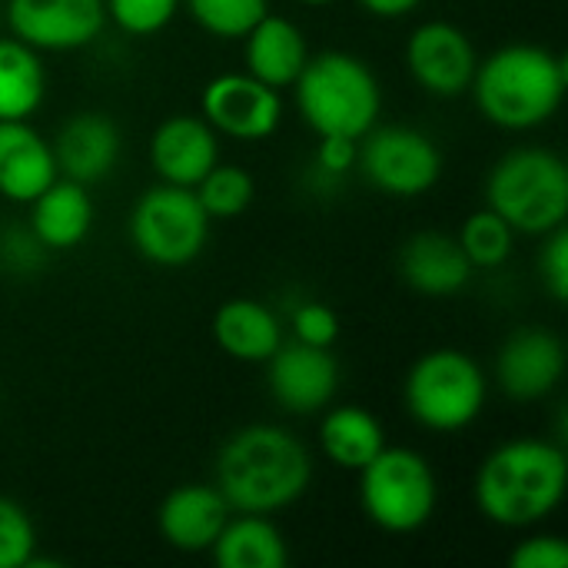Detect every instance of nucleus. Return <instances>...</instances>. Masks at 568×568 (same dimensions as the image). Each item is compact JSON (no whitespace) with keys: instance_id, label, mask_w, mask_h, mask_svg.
Listing matches in <instances>:
<instances>
[{"instance_id":"nucleus-1","label":"nucleus","mask_w":568,"mask_h":568,"mask_svg":"<svg viewBox=\"0 0 568 568\" xmlns=\"http://www.w3.org/2000/svg\"><path fill=\"white\" fill-rule=\"evenodd\" d=\"M313 483V456L283 426L253 423L236 429L216 453V489L233 513L273 516L290 509Z\"/></svg>"},{"instance_id":"nucleus-2","label":"nucleus","mask_w":568,"mask_h":568,"mask_svg":"<svg viewBox=\"0 0 568 568\" xmlns=\"http://www.w3.org/2000/svg\"><path fill=\"white\" fill-rule=\"evenodd\" d=\"M566 449L549 439H509L496 446L473 483V499L483 519L499 529H536L566 499Z\"/></svg>"},{"instance_id":"nucleus-3","label":"nucleus","mask_w":568,"mask_h":568,"mask_svg":"<svg viewBox=\"0 0 568 568\" xmlns=\"http://www.w3.org/2000/svg\"><path fill=\"white\" fill-rule=\"evenodd\" d=\"M566 60L539 43H506L476 63L469 93L499 130L526 133L549 123L566 97Z\"/></svg>"},{"instance_id":"nucleus-4","label":"nucleus","mask_w":568,"mask_h":568,"mask_svg":"<svg viewBox=\"0 0 568 568\" xmlns=\"http://www.w3.org/2000/svg\"><path fill=\"white\" fill-rule=\"evenodd\" d=\"M296 110L316 136L359 140L379 123L383 87L373 67L346 50L310 53L303 73L293 83Z\"/></svg>"},{"instance_id":"nucleus-5","label":"nucleus","mask_w":568,"mask_h":568,"mask_svg":"<svg viewBox=\"0 0 568 568\" xmlns=\"http://www.w3.org/2000/svg\"><path fill=\"white\" fill-rule=\"evenodd\" d=\"M486 206L499 213L516 236H546L566 226V160L546 146H516L496 160L486 180Z\"/></svg>"},{"instance_id":"nucleus-6","label":"nucleus","mask_w":568,"mask_h":568,"mask_svg":"<svg viewBox=\"0 0 568 568\" xmlns=\"http://www.w3.org/2000/svg\"><path fill=\"white\" fill-rule=\"evenodd\" d=\"M489 396V379L483 366L453 346L423 353L403 383V403L406 413L433 433H459L469 429Z\"/></svg>"},{"instance_id":"nucleus-7","label":"nucleus","mask_w":568,"mask_h":568,"mask_svg":"<svg viewBox=\"0 0 568 568\" xmlns=\"http://www.w3.org/2000/svg\"><path fill=\"white\" fill-rule=\"evenodd\" d=\"M359 506L366 519L389 536H413L433 523L439 483L429 459L406 446H383L359 469Z\"/></svg>"},{"instance_id":"nucleus-8","label":"nucleus","mask_w":568,"mask_h":568,"mask_svg":"<svg viewBox=\"0 0 568 568\" xmlns=\"http://www.w3.org/2000/svg\"><path fill=\"white\" fill-rule=\"evenodd\" d=\"M210 216L190 186L156 183L146 190L130 213V243L153 266H186L210 240Z\"/></svg>"},{"instance_id":"nucleus-9","label":"nucleus","mask_w":568,"mask_h":568,"mask_svg":"<svg viewBox=\"0 0 568 568\" xmlns=\"http://www.w3.org/2000/svg\"><path fill=\"white\" fill-rule=\"evenodd\" d=\"M356 166L366 183L396 200H416L429 193L443 176V150L439 143L403 123H376L359 136Z\"/></svg>"},{"instance_id":"nucleus-10","label":"nucleus","mask_w":568,"mask_h":568,"mask_svg":"<svg viewBox=\"0 0 568 568\" xmlns=\"http://www.w3.org/2000/svg\"><path fill=\"white\" fill-rule=\"evenodd\" d=\"M10 33L37 53H70L90 47L103 27V0H7Z\"/></svg>"},{"instance_id":"nucleus-11","label":"nucleus","mask_w":568,"mask_h":568,"mask_svg":"<svg viewBox=\"0 0 568 568\" xmlns=\"http://www.w3.org/2000/svg\"><path fill=\"white\" fill-rule=\"evenodd\" d=\"M203 120L216 130V136L256 143L280 130L283 100L280 90L266 87L263 80L243 73H220L206 83L200 100Z\"/></svg>"},{"instance_id":"nucleus-12","label":"nucleus","mask_w":568,"mask_h":568,"mask_svg":"<svg viewBox=\"0 0 568 568\" xmlns=\"http://www.w3.org/2000/svg\"><path fill=\"white\" fill-rule=\"evenodd\" d=\"M406 70L433 97H463L473 83L479 53L469 33L449 20H426L406 40Z\"/></svg>"},{"instance_id":"nucleus-13","label":"nucleus","mask_w":568,"mask_h":568,"mask_svg":"<svg viewBox=\"0 0 568 568\" xmlns=\"http://www.w3.org/2000/svg\"><path fill=\"white\" fill-rule=\"evenodd\" d=\"M270 396L293 416L323 413L339 389V363L326 346H306L300 339L280 343L263 363Z\"/></svg>"},{"instance_id":"nucleus-14","label":"nucleus","mask_w":568,"mask_h":568,"mask_svg":"<svg viewBox=\"0 0 568 568\" xmlns=\"http://www.w3.org/2000/svg\"><path fill=\"white\" fill-rule=\"evenodd\" d=\"M566 376V346L556 333L529 326L513 333L496 356V383L516 403L546 399Z\"/></svg>"},{"instance_id":"nucleus-15","label":"nucleus","mask_w":568,"mask_h":568,"mask_svg":"<svg viewBox=\"0 0 568 568\" xmlns=\"http://www.w3.org/2000/svg\"><path fill=\"white\" fill-rule=\"evenodd\" d=\"M220 163V136L216 130L193 113L166 116L150 136V166L160 183L196 186Z\"/></svg>"},{"instance_id":"nucleus-16","label":"nucleus","mask_w":568,"mask_h":568,"mask_svg":"<svg viewBox=\"0 0 568 568\" xmlns=\"http://www.w3.org/2000/svg\"><path fill=\"white\" fill-rule=\"evenodd\" d=\"M57 173L67 180H77L83 186H93L113 173L123 153V133L106 113H73L50 143Z\"/></svg>"},{"instance_id":"nucleus-17","label":"nucleus","mask_w":568,"mask_h":568,"mask_svg":"<svg viewBox=\"0 0 568 568\" xmlns=\"http://www.w3.org/2000/svg\"><path fill=\"white\" fill-rule=\"evenodd\" d=\"M230 516L233 509L216 486L186 483V486H176L160 503L156 529L170 549L196 556V552H210V546L216 542Z\"/></svg>"},{"instance_id":"nucleus-18","label":"nucleus","mask_w":568,"mask_h":568,"mask_svg":"<svg viewBox=\"0 0 568 568\" xmlns=\"http://www.w3.org/2000/svg\"><path fill=\"white\" fill-rule=\"evenodd\" d=\"M57 176L50 140L27 120H0V196L27 206Z\"/></svg>"},{"instance_id":"nucleus-19","label":"nucleus","mask_w":568,"mask_h":568,"mask_svg":"<svg viewBox=\"0 0 568 568\" xmlns=\"http://www.w3.org/2000/svg\"><path fill=\"white\" fill-rule=\"evenodd\" d=\"M310 60V47L303 30L280 13H266L246 37H243V63L246 73L263 80L273 90H286L296 83Z\"/></svg>"},{"instance_id":"nucleus-20","label":"nucleus","mask_w":568,"mask_h":568,"mask_svg":"<svg viewBox=\"0 0 568 568\" xmlns=\"http://www.w3.org/2000/svg\"><path fill=\"white\" fill-rule=\"evenodd\" d=\"M30 233L43 250H73L93 230L90 190L77 180L57 176L30 203Z\"/></svg>"},{"instance_id":"nucleus-21","label":"nucleus","mask_w":568,"mask_h":568,"mask_svg":"<svg viewBox=\"0 0 568 568\" xmlns=\"http://www.w3.org/2000/svg\"><path fill=\"white\" fill-rule=\"evenodd\" d=\"M399 276L423 296H453L473 280V266L456 236L426 230L403 243Z\"/></svg>"},{"instance_id":"nucleus-22","label":"nucleus","mask_w":568,"mask_h":568,"mask_svg":"<svg viewBox=\"0 0 568 568\" xmlns=\"http://www.w3.org/2000/svg\"><path fill=\"white\" fill-rule=\"evenodd\" d=\"M213 339L236 363H266L283 343V323L266 303L236 296L213 313Z\"/></svg>"},{"instance_id":"nucleus-23","label":"nucleus","mask_w":568,"mask_h":568,"mask_svg":"<svg viewBox=\"0 0 568 568\" xmlns=\"http://www.w3.org/2000/svg\"><path fill=\"white\" fill-rule=\"evenodd\" d=\"M210 556L220 568L290 566V546H286L283 532L266 516H250V513L226 519L223 532L210 546Z\"/></svg>"},{"instance_id":"nucleus-24","label":"nucleus","mask_w":568,"mask_h":568,"mask_svg":"<svg viewBox=\"0 0 568 568\" xmlns=\"http://www.w3.org/2000/svg\"><path fill=\"white\" fill-rule=\"evenodd\" d=\"M386 446L383 423L363 406H336L320 423L323 456L346 473H359Z\"/></svg>"},{"instance_id":"nucleus-25","label":"nucleus","mask_w":568,"mask_h":568,"mask_svg":"<svg viewBox=\"0 0 568 568\" xmlns=\"http://www.w3.org/2000/svg\"><path fill=\"white\" fill-rule=\"evenodd\" d=\"M47 97V70L33 47L0 37V120H30Z\"/></svg>"},{"instance_id":"nucleus-26","label":"nucleus","mask_w":568,"mask_h":568,"mask_svg":"<svg viewBox=\"0 0 568 568\" xmlns=\"http://www.w3.org/2000/svg\"><path fill=\"white\" fill-rule=\"evenodd\" d=\"M456 240H459V246H463V253H466L473 270H499L513 256L516 230L499 213L483 206L473 216H466V223H463Z\"/></svg>"},{"instance_id":"nucleus-27","label":"nucleus","mask_w":568,"mask_h":568,"mask_svg":"<svg viewBox=\"0 0 568 568\" xmlns=\"http://www.w3.org/2000/svg\"><path fill=\"white\" fill-rule=\"evenodd\" d=\"M196 200L203 203L210 220H233L240 213L250 210L253 196H256V183L253 176L236 166V163H216L196 186H193Z\"/></svg>"},{"instance_id":"nucleus-28","label":"nucleus","mask_w":568,"mask_h":568,"mask_svg":"<svg viewBox=\"0 0 568 568\" xmlns=\"http://www.w3.org/2000/svg\"><path fill=\"white\" fill-rule=\"evenodd\" d=\"M190 17L220 40H243L266 13L270 0H180Z\"/></svg>"},{"instance_id":"nucleus-29","label":"nucleus","mask_w":568,"mask_h":568,"mask_svg":"<svg viewBox=\"0 0 568 568\" xmlns=\"http://www.w3.org/2000/svg\"><path fill=\"white\" fill-rule=\"evenodd\" d=\"M37 529L27 509L0 496V568H23L33 562Z\"/></svg>"},{"instance_id":"nucleus-30","label":"nucleus","mask_w":568,"mask_h":568,"mask_svg":"<svg viewBox=\"0 0 568 568\" xmlns=\"http://www.w3.org/2000/svg\"><path fill=\"white\" fill-rule=\"evenodd\" d=\"M106 20L130 37L160 33L180 10V0H103Z\"/></svg>"},{"instance_id":"nucleus-31","label":"nucleus","mask_w":568,"mask_h":568,"mask_svg":"<svg viewBox=\"0 0 568 568\" xmlns=\"http://www.w3.org/2000/svg\"><path fill=\"white\" fill-rule=\"evenodd\" d=\"M290 329H293V339H300L306 346H326V349H333V343L339 339V316L326 303L306 300V303H300L293 310Z\"/></svg>"},{"instance_id":"nucleus-32","label":"nucleus","mask_w":568,"mask_h":568,"mask_svg":"<svg viewBox=\"0 0 568 568\" xmlns=\"http://www.w3.org/2000/svg\"><path fill=\"white\" fill-rule=\"evenodd\" d=\"M542 286L556 303L568 300V233L566 226L542 236V256H539Z\"/></svg>"},{"instance_id":"nucleus-33","label":"nucleus","mask_w":568,"mask_h":568,"mask_svg":"<svg viewBox=\"0 0 568 568\" xmlns=\"http://www.w3.org/2000/svg\"><path fill=\"white\" fill-rule=\"evenodd\" d=\"M513 568H568V542L562 536L539 532L509 552Z\"/></svg>"},{"instance_id":"nucleus-34","label":"nucleus","mask_w":568,"mask_h":568,"mask_svg":"<svg viewBox=\"0 0 568 568\" xmlns=\"http://www.w3.org/2000/svg\"><path fill=\"white\" fill-rule=\"evenodd\" d=\"M359 140L353 136H320L316 146V170L326 176H346L356 166Z\"/></svg>"},{"instance_id":"nucleus-35","label":"nucleus","mask_w":568,"mask_h":568,"mask_svg":"<svg viewBox=\"0 0 568 568\" xmlns=\"http://www.w3.org/2000/svg\"><path fill=\"white\" fill-rule=\"evenodd\" d=\"M359 3H363V10H366V13H373V17L399 20V17H406L409 10H416L423 0H359Z\"/></svg>"},{"instance_id":"nucleus-36","label":"nucleus","mask_w":568,"mask_h":568,"mask_svg":"<svg viewBox=\"0 0 568 568\" xmlns=\"http://www.w3.org/2000/svg\"><path fill=\"white\" fill-rule=\"evenodd\" d=\"M300 3H306V7H329V3H336V0H300Z\"/></svg>"},{"instance_id":"nucleus-37","label":"nucleus","mask_w":568,"mask_h":568,"mask_svg":"<svg viewBox=\"0 0 568 568\" xmlns=\"http://www.w3.org/2000/svg\"><path fill=\"white\" fill-rule=\"evenodd\" d=\"M0 23H3V7H0Z\"/></svg>"}]
</instances>
